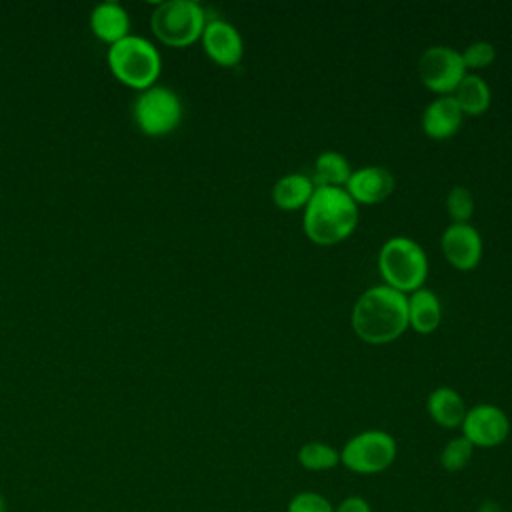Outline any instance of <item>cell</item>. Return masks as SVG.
Instances as JSON below:
<instances>
[{
	"mask_svg": "<svg viewBox=\"0 0 512 512\" xmlns=\"http://www.w3.org/2000/svg\"><path fill=\"white\" fill-rule=\"evenodd\" d=\"M446 210L452 224H468L474 214V198L466 186H452L446 196Z\"/></svg>",
	"mask_w": 512,
	"mask_h": 512,
	"instance_id": "22",
	"label": "cell"
},
{
	"mask_svg": "<svg viewBox=\"0 0 512 512\" xmlns=\"http://www.w3.org/2000/svg\"><path fill=\"white\" fill-rule=\"evenodd\" d=\"M460 430L474 448H496L510 434V418L500 406L482 402L466 410Z\"/></svg>",
	"mask_w": 512,
	"mask_h": 512,
	"instance_id": "9",
	"label": "cell"
},
{
	"mask_svg": "<svg viewBox=\"0 0 512 512\" xmlns=\"http://www.w3.org/2000/svg\"><path fill=\"white\" fill-rule=\"evenodd\" d=\"M440 248L448 264L460 272L474 270L482 260V236L468 224H450L442 232Z\"/></svg>",
	"mask_w": 512,
	"mask_h": 512,
	"instance_id": "10",
	"label": "cell"
},
{
	"mask_svg": "<svg viewBox=\"0 0 512 512\" xmlns=\"http://www.w3.org/2000/svg\"><path fill=\"white\" fill-rule=\"evenodd\" d=\"M350 322L366 344L394 342L408 328V296L386 284L370 286L354 302Z\"/></svg>",
	"mask_w": 512,
	"mask_h": 512,
	"instance_id": "1",
	"label": "cell"
},
{
	"mask_svg": "<svg viewBox=\"0 0 512 512\" xmlns=\"http://www.w3.org/2000/svg\"><path fill=\"white\" fill-rule=\"evenodd\" d=\"M90 28L96 38L110 46L130 34V16L118 2H102L90 14Z\"/></svg>",
	"mask_w": 512,
	"mask_h": 512,
	"instance_id": "14",
	"label": "cell"
},
{
	"mask_svg": "<svg viewBox=\"0 0 512 512\" xmlns=\"http://www.w3.org/2000/svg\"><path fill=\"white\" fill-rule=\"evenodd\" d=\"M472 452H474V446L460 434V436H454L450 438L444 448L440 450V466L446 470V472H460L468 466L470 458H472Z\"/></svg>",
	"mask_w": 512,
	"mask_h": 512,
	"instance_id": "21",
	"label": "cell"
},
{
	"mask_svg": "<svg viewBox=\"0 0 512 512\" xmlns=\"http://www.w3.org/2000/svg\"><path fill=\"white\" fill-rule=\"evenodd\" d=\"M206 12L194 0H166L152 12L154 36L172 48H184L200 40L206 26Z\"/></svg>",
	"mask_w": 512,
	"mask_h": 512,
	"instance_id": "5",
	"label": "cell"
},
{
	"mask_svg": "<svg viewBox=\"0 0 512 512\" xmlns=\"http://www.w3.org/2000/svg\"><path fill=\"white\" fill-rule=\"evenodd\" d=\"M466 74L462 54L450 46H430L420 54V82L438 96H452Z\"/></svg>",
	"mask_w": 512,
	"mask_h": 512,
	"instance_id": "8",
	"label": "cell"
},
{
	"mask_svg": "<svg viewBox=\"0 0 512 512\" xmlns=\"http://www.w3.org/2000/svg\"><path fill=\"white\" fill-rule=\"evenodd\" d=\"M286 512H334V504L320 492L302 490L288 500Z\"/></svg>",
	"mask_w": 512,
	"mask_h": 512,
	"instance_id": "23",
	"label": "cell"
},
{
	"mask_svg": "<svg viewBox=\"0 0 512 512\" xmlns=\"http://www.w3.org/2000/svg\"><path fill=\"white\" fill-rule=\"evenodd\" d=\"M464 114L452 96H436L422 112V132L432 140H446L462 126Z\"/></svg>",
	"mask_w": 512,
	"mask_h": 512,
	"instance_id": "13",
	"label": "cell"
},
{
	"mask_svg": "<svg viewBox=\"0 0 512 512\" xmlns=\"http://www.w3.org/2000/svg\"><path fill=\"white\" fill-rule=\"evenodd\" d=\"M466 410L462 396L450 386H438L426 398V412L440 428H460Z\"/></svg>",
	"mask_w": 512,
	"mask_h": 512,
	"instance_id": "15",
	"label": "cell"
},
{
	"mask_svg": "<svg viewBox=\"0 0 512 512\" xmlns=\"http://www.w3.org/2000/svg\"><path fill=\"white\" fill-rule=\"evenodd\" d=\"M334 512H372V506L362 496H346L334 506Z\"/></svg>",
	"mask_w": 512,
	"mask_h": 512,
	"instance_id": "25",
	"label": "cell"
},
{
	"mask_svg": "<svg viewBox=\"0 0 512 512\" xmlns=\"http://www.w3.org/2000/svg\"><path fill=\"white\" fill-rule=\"evenodd\" d=\"M376 262L384 284L406 296L422 288L428 278V256L424 248L408 236L388 238L380 246Z\"/></svg>",
	"mask_w": 512,
	"mask_h": 512,
	"instance_id": "3",
	"label": "cell"
},
{
	"mask_svg": "<svg viewBox=\"0 0 512 512\" xmlns=\"http://www.w3.org/2000/svg\"><path fill=\"white\" fill-rule=\"evenodd\" d=\"M296 460L308 472H326L340 464V450L326 442L310 440L298 448Z\"/></svg>",
	"mask_w": 512,
	"mask_h": 512,
	"instance_id": "20",
	"label": "cell"
},
{
	"mask_svg": "<svg viewBox=\"0 0 512 512\" xmlns=\"http://www.w3.org/2000/svg\"><path fill=\"white\" fill-rule=\"evenodd\" d=\"M452 98L456 100V104L460 106L464 116H480L488 110L490 100H492V92L490 86L486 84V80L474 72H468L462 82L458 84V88L454 90Z\"/></svg>",
	"mask_w": 512,
	"mask_h": 512,
	"instance_id": "18",
	"label": "cell"
},
{
	"mask_svg": "<svg viewBox=\"0 0 512 512\" xmlns=\"http://www.w3.org/2000/svg\"><path fill=\"white\" fill-rule=\"evenodd\" d=\"M442 320V306L436 292L418 288L408 294V326L418 334H432Z\"/></svg>",
	"mask_w": 512,
	"mask_h": 512,
	"instance_id": "16",
	"label": "cell"
},
{
	"mask_svg": "<svg viewBox=\"0 0 512 512\" xmlns=\"http://www.w3.org/2000/svg\"><path fill=\"white\" fill-rule=\"evenodd\" d=\"M0 512H6V502H4L2 494H0Z\"/></svg>",
	"mask_w": 512,
	"mask_h": 512,
	"instance_id": "26",
	"label": "cell"
},
{
	"mask_svg": "<svg viewBox=\"0 0 512 512\" xmlns=\"http://www.w3.org/2000/svg\"><path fill=\"white\" fill-rule=\"evenodd\" d=\"M358 220V204L344 188L316 186L304 208L302 228L310 242L334 246L352 236Z\"/></svg>",
	"mask_w": 512,
	"mask_h": 512,
	"instance_id": "2",
	"label": "cell"
},
{
	"mask_svg": "<svg viewBox=\"0 0 512 512\" xmlns=\"http://www.w3.org/2000/svg\"><path fill=\"white\" fill-rule=\"evenodd\" d=\"M398 454L394 436L386 430L370 428L350 436L340 448V464L360 476H374L386 472Z\"/></svg>",
	"mask_w": 512,
	"mask_h": 512,
	"instance_id": "6",
	"label": "cell"
},
{
	"mask_svg": "<svg viewBox=\"0 0 512 512\" xmlns=\"http://www.w3.org/2000/svg\"><path fill=\"white\" fill-rule=\"evenodd\" d=\"M394 174L384 166H362L352 170L344 190L360 204L384 202L394 192Z\"/></svg>",
	"mask_w": 512,
	"mask_h": 512,
	"instance_id": "12",
	"label": "cell"
},
{
	"mask_svg": "<svg viewBox=\"0 0 512 512\" xmlns=\"http://www.w3.org/2000/svg\"><path fill=\"white\" fill-rule=\"evenodd\" d=\"M206 56L224 68H234L244 56V40L236 26L226 20H208L200 36Z\"/></svg>",
	"mask_w": 512,
	"mask_h": 512,
	"instance_id": "11",
	"label": "cell"
},
{
	"mask_svg": "<svg viewBox=\"0 0 512 512\" xmlns=\"http://www.w3.org/2000/svg\"><path fill=\"white\" fill-rule=\"evenodd\" d=\"M314 188L316 186H314L312 178H308L306 174H300V172H290L276 180V184L272 188V202L276 208H280L284 212L304 210Z\"/></svg>",
	"mask_w": 512,
	"mask_h": 512,
	"instance_id": "17",
	"label": "cell"
},
{
	"mask_svg": "<svg viewBox=\"0 0 512 512\" xmlns=\"http://www.w3.org/2000/svg\"><path fill=\"white\" fill-rule=\"evenodd\" d=\"M350 174H352V168L344 154H340L336 150H324L316 156L312 182H314V186L344 188Z\"/></svg>",
	"mask_w": 512,
	"mask_h": 512,
	"instance_id": "19",
	"label": "cell"
},
{
	"mask_svg": "<svg viewBox=\"0 0 512 512\" xmlns=\"http://www.w3.org/2000/svg\"><path fill=\"white\" fill-rule=\"evenodd\" d=\"M134 122L146 136H166L182 122V102L166 86H150L134 100Z\"/></svg>",
	"mask_w": 512,
	"mask_h": 512,
	"instance_id": "7",
	"label": "cell"
},
{
	"mask_svg": "<svg viewBox=\"0 0 512 512\" xmlns=\"http://www.w3.org/2000/svg\"><path fill=\"white\" fill-rule=\"evenodd\" d=\"M108 66L122 84L136 90H146L156 84L162 70V60L152 42L142 36L128 34L110 46Z\"/></svg>",
	"mask_w": 512,
	"mask_h": 512,
	"instance_id": "4",
	"label": "cell"
},
{
	"mask_svg": "<svg viewBox=\"0 0 512 512\" xmlns=\"http://www.w3.org/2000/svg\"><path fill=\"white\" fill-rule=\"evenodd\" d=\"M460 54H462V62H464L466 70L474 72V70L488 68L494 62L496 48L486 40H476V42L468 44L466 50L460 52Z\"/></svg>",
	"mask_w": 512,
	"mask_h": 512,
	"instance_id": "24",
	"label": "cell"
}]
</instances>
